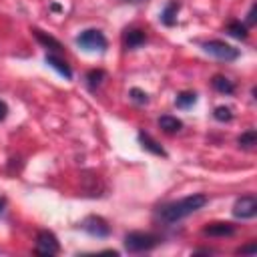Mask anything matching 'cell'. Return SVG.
Instances as JSON below:
<instances>
[{"label": "cell", "instance_id": "obj_23", "mask_svg": "<svg viewBox=\"0 0 257 257\" xmlns=\"http://www.w3.org/2000/svg\"><path fill=\"white\" fill-rule=\"evenodd\" d=\"M247 24H249V26H253V24H255V4H251V8H249V14H247Z\"/></svg>", "mask_w": 257, "mask_h": 257}, {"label": "cell", "instance_id": "obj_5", "mask_svg": "<svg viewBox=\"0 0 257 257\" xmlns=\"http://www.w3.org/2000/svg\"><path fill=\"white\" fill-rule=\"evenodd\" d=\"M60 251V243L56 239V235L48 229H42L38 231L36 235V245H34V253L40 255V257H52Z\"/></svg>", "mask_w": 257, "mask_h": 257}, {"label": "cell", "instance_id": "obj_9", "mask_svg": "<svg viewBox=\"0 0 257 257\" xmlns=\"http://www.w3.org/2000/svg\"><path fill=\"white\" fill-rule=\"evenodd\" d=\"M147 42V34L141 28H126L122 34V44L126 50H135Z\"/></svg>", "mask_w": 257, "mask_h": 257}, {"label": "cell", "instance_id": "obj_7", "mask_svg": "<svg viewBox=\"0 0 257 257\" xmlns=\"http://www.w3.org/2000/svg\"><path fill=\"white\" fill-rule=\"evenodd\" d=\"M233 215L237 219H253L257 215V197L253 193L239 197L233 205Z\"/></svg>", "mask_w": 257, "mask_h": 257}, {"label": "cell", "instance_id": "obj_13", "mask_svg": "<svg viewBox=\"0 0 257 257\" xmlns=\"http://www.w3.org/2000/svg\"><path fill=\"white\" fill-rule=\"evenodd\" d=\"M32 34L36 36V40H38L44 48H48V50H52V52H62V44H60L54 36H50V34H46V32H42V30H38V28H32Z\"/></svg>", "mask_w": 257, "mask_h": 257}, {"label": "cell", "instance_id": "obj_11", "mask_svg": "<svg viewBox=\"0 0 257 257\" xmlns=\"http://www.w3.org/2000/svg\"><path fill=\"white\" fill-rule=\"evenodd\" d=\"M44 60H46V64H48L50 68H54V70H56L60 76H64L66 80H70V78H72V68H70V66H68V62H66V60H62L60 56H56V54H52V52H50V54H46V56H44Z\"/></svg>", "mask_w": 257, "mask_h": 257}, {"label": "cell", "instance_id": "obj_1", "mask_svg": "<svg viewBox=\"0 0 257 257\" xmlns=\"http://www.w3.org/2000/svg\"><path fill=\"white\" fill-rule=\"evenodd\" d=\"M209 203V197L205 193H193L189 197H183L179 201H171V203H165L157 209V217L167 223V225H173V223H179L181 219L197 213L199 209H203L205 205Z\"/></svg>", "mask_w": 257, "mask_h": 257}, {"label": "cell", "instance_id": "obj_12", "mask_svg": "<svg viewBox=\"0 0 257 257\" xmlns=\"http://www.w3.org/2000/svg\"><path fill=\"white\" fill-rule=\"evenodd\" d=\"M139 143H141V147H143L145 151H149V153H153V155H157V157H167V151H165L149 133L139 131Z\"/></svg>", "mask_w": 257, "mask_h": 257}, {"label": "cell", "instance_id": "obj_2", "mask_svg": "<svg viewBox=\"0 0 257 257\" xmlns=\"http://www.w3.org/2000/svg\"><path fill=\"white\" fill-rule=\"evenodd\" d=\"M122 243L128 253H145V251L155 249L161 243V237L155 233H149V231H131L124 235Z\"/></svg>", "mask_w": 257, "mask_h": 257}, {"label": "cell", "instance_id": "obj_22", "mask_svg": "<svg viewBox=\"0 0 257 257\" xmlns=\"http://www.w3.org/2000/svg\"><path fill=\"white\" fill-rule=\"evenodd\" d=\"M237 253H239V255H255V253H257V243H255V241H249L247 245L239 247Z\"/></svg>", "mask_w": 257, "mask_h": 257}, {"label": "cell", "instance_id": "obj_25", "mask_svg": "<svg viewBox=\"0 0 257 257\" xmlns=\"http://www.w3.org/2000/svg\"><path fill=\"white\" fill-rule=\"evenodd\" d=\"M4 207H6V197H0V213L4 211Z\"/></svg>", "mask_w": 257, "mask_h": 257}, {"label": "cell", "instance_id": "obj_24", "mask_svg": "<svg viewBox=\"0 0 257 257\" xmlns=\"http://www.w3.org/2000/svg\"><path fill=\"white\" fill-rule=\"evenodd\" d=\"M6 116H8V104H6L4 100H0V122H2Z\"/></svg>", "mask_w": 257, "mask_h": 257}, {"label": "cell", "instance_id": "obj_16", "mask_svg": "<svg viewBox=\"0 0 257 257\" xmlns=\"http://www.w3.org/2000/svg\"><path fill=\"white\" fill-rule=\"evenodd\" d=\"M227 32H229L233 38H239V40H247V36H249V28H247V24H243L241 20H231V22L227 24Z\"/></svg>", "mask_w": 257, "mask_h": 257}, {"label": "cell", "instance_id": "obj_8", "mask_svg": "<svg viewBox=\"0 0 257 257\" xmlns=\"http://www.w3.org/2000/svg\"><path fill=\"white\" fill-rule=\"evenodd\" d=\"M235 233H237L235 225L227 223V221H215V223H209L203 227V235H207V237H233Z\"/></svg>", "mask_w": 257, "mask_h": 257}, {"label": "cell", "instance_id": "obj_17", "mask_svg": "<svg viewBox=\"0 0 257 257\" xmlns=\"http://www.w3.org/2000/svg\"><path fill=\"white\" fill-rule=\"evenodd\" d=\"M195 102H197V92H193V90H181L175 98L177 108H191Z\"/></svg>", "mask_w": 257, "mask_h": 257}, {"label": "cell", "instance_id": "obj_19", "mask_svg": "<svg viewBox=\"0 0 257 257\" xmlns=\"http://www.w3.org/2000/svg\"><path fill=\"white\" fill-rule=\"evenodd\" d=\"M104 76H106V72L102 70V68H92V70H88L86 72V84H88V88H96L102 80H104Z\"/></svg>", "mask_w": 257, "mask_h": 257}, {"label": "cell", "instance_id": "obj_6", "mask_svg": "<svg viewBox=\"0 0 257 257\" xmlns=\"http://www.w3.org/2000/svg\"><path fill=\"white\" fill-rule=\"evenodd\" d=\"M80 229L84 233H88L90 237H96V239H104V237L110 235V225L106 223V219H102L98 215H88L80 223Z\"/></svg>", "mask_w": 257, "mask_h": 257}, {"label": "cell", "instance_id": "obj_4", "mask_svg": "<svg viewBox=\"0 0 257 257\" xmlns=\"http://www.w3.org/2000/svg\"><path fill=\"white\" fill-rule=\"evenodd\" d=\"M201 48H203L207 54H211V56H215V58H219V60H225V62H233V60H237L239 54H241L239 48L227 44L225 40H207V42L201 44Z\"/></svg>", "mask_w": 257, "mask_h": 257}, {"label": "cell", "instance_id": "obj_3", "mask_svg": "<svg viewBox=\"0 0 257 257\" xmlns=\"http://www.w3.org/2000/svg\"><path fill=\"white\" fill-rule=\"evenodd\" d=\"M74 42H76L78 48L88 50V52H96V50L102 52V50H106V46H108L106 36H104L98 28H86V30H82V32L74 38Z\"/></svg>", "mask_w": 257, "mask_h": 257}, {"label": "cell", "instance_id": "obj_15", "mask_svg": "<svg viewBox=\"0 0 257 257\" xmlns=\"http://www.w3.org/2000/svg\"><path fill=\"white\" fill-rule=\"evenodd\" d=\"M211 84H213V88H215L217 92H221V94H233V92H235V82H233L231 78L223 76V74H215V76L211 78Z\"/></svg>", "mask_w": 257, "mask_h": 257}, {"label": "cell", "instance_id": "obj_10", "mask_svg": "<svg viewBox=\"0 0 257 257\" xmlns=\"http://www.w3.org/2000/svg\"><path fill=\"white\" fill-rule=\"evenodd\" d=\"M179 8H181V2L179 0H169L167 4H165V8L161 10V22L165 24V26H175L177 24V14H179Z\"/></svg>", "mask_w": 257, "mask_h": 257}, {"label": "cell", "instance_id": "obj_21", "mask_svg": "<svg viewBox=\"0 0 257 257\" xmlns=\"http://www.w3.org/2000/svg\"><path fill=\"white\" fill-rule=\"evenodd\" d=\"M128 96H131V100L137 102V104H147V102H149V94H147L145 90L137 88V86L128 90Z\"/></svg>", "mask_w": 257, "mask_h": 257}, {"label": "cell", "instance_id": "obj_14", "mask_svg": "<svg viewBox=\"0 0 257 257\" xmlns=\"http://www.w3.org/2000/svg\"><path fill=\"white\" fill-rule=\"evenodd\" d=\"M159 126L163 133L173 135V133H179L183 128V120L173 116V114H163V116H159Z\"/></svg>", "mask_w": 257, "mask_h": 257}, {"label": "cell", "instance_id": "obj_26", "mask_svg": "<svg viewBox=\"0 0 257 257\" xmlns=\"http://www.w3.org/2000/svg\"><path fill=\"white\" fill-rule=\"evenodd\" d=\"M195 253H205V255H209V253H213V249H197Z\"/></svg>", "mask_w": 257, "mask_h": 257}, {"label": "cell", "instance_id": "obj_20", "mask_svg": "<svg viewBox=\"0 0 257 257\" xmlns=\"http://www.w3.org/2000/svg\"><path fill=\"white\" fill-rule=\"evenodd\" d=\"M213 118L219 120V122H231V120H233V110H231L229 106L221 104V106H217V108L213 110Z\"/></svg>", "mask_w": 257, "mask_h": 257}, {"label": "cell", "instance_id": "obj_18", "mask_svg": "<svg viewBox=\"0 0 257 257\" xmlns=\"http://www.w3.org/2000/svg\"><path fill=\"white\" fill-rule=\"evenodd\" d=\"M237 145H239L241 149H247V151L255 149V145H257V131H255V128H249V131L241 133L239 139H237Z\"/></svg>", "mask_w": 257, "mask_h": 257}]
</instances>
